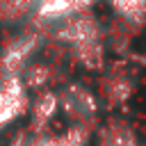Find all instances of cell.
Here are the masks:
<instances>
[{
  "instance_id": "5",
  "label": "cell",
  "mask_w": 146,
  "mask_h": 146,
  "mask_svg": "<svg viewBox=\"0 0 146 146\" xmlns=\"http://www.w3.org/2000/svg\"><path fill=\"white\" fill-rule=\"evenodd\" d=\"M100 146H141V144L137 141V137L130 128L119 125V128H112V130L105 132Z\"/></svg>"
},
{
  "instance_id": "6",
  "label": "cell",
  "mask_w": 146,
  "mask_h": 146,
  "mask_svg": "<svg viewBox=\"0 0 146 146\" xmlns=\"http://www.w3.org/2000/svg\"><path fill=\"white\" fill-rule=\"evenodd\" d=\"M84 141H87L84 130L71 128V130H68L66 135H62V137H48V139L34 141L32 146H84Z\"/></svg>"
},
{
  "instance_id": "1",
  "label": "cell",
  "mask_w": 146,
  "mask_h": 146,
  "mask_svg": "<svg viewBox=\"0 0 146 146\" xmlns=\"http://www.w3.org/2000/svg\"><path fill=\"white\" fill-rule=\"evenodd\" d=\"M59 39L71 43L87 68H100L103 64V46H100V27L91 16L75 14L66 18L59 30Z\"/></svg>"
},
{
  "instance_id": "8",
  "label": "cell",
  "mask_w": 146,
  "mask_h": 146,
  "mask_svg": "<svg viewBox=\"0 0 146 146\" xmlns=\"http://www.w3.org/2000/svg\"><path fill=\"white\" fill-rule=\"evenodd\" d=\"M55 112H57V96H52V94L41 96V100H39L36 107H34V123H36V125L48 123Z\"/></svg>"
},
{
  "instance_id": "3",
  "label": "cell",
  "mask_w": 146,
  "mask_h": 146,
  "mask_svg": "<svg viewBox=\"0 0 146 146\" xmlns=\"http://www.w3.org/2000/svg\"><path fill=\"white\" fill-rule=\"evenodd\" d=\"M66 110L73 114V116H91L96 112V100L94 96L82 89V87H71L68 94H66V100H64Z\"/></svg>"
},
{
  "instance_id": "7",
  "label": "cell",
  "mask_w": 146,
  "mask_h": 146,
  "mask_svg": "<svg viewBox=\"0 0 146 146\" xmlns=\"http://www.w3.org/2000/svg\"><path fill=\"white\" fill-rule=\"evenodd\" d=\"M32 5H39V0H0V18L14 21L16 16L25 14Z\"/></svg>"
},
{
  "instance_id": "4",
  "label": "cell",
  "mask_w": 146,
  "mask_h": 146,
  "mask_svg": "<svg viewBox=\"0 0 146 146\" xmlns=\"http://www.w3.org/2000/svg\"><path fill=\"white\" fill-rule=\"evenodd\" d=\"M110 5L130 23H144L146 18V0H110Z\"/></svg>"
},
{
  "instance_id": "2",
  "label": "cell",
  "mask_w": 146,
  "mask_h": 146,
  "mask_svg": "<svg viewBox=\"0 0 146 146\" xmlns=\"http://www.w3.org/2000/svg\"><path fill=\"white\" fill-rule=\"evenodd\" d=\"M25 105H27V96H25V87L21 84V80L18 78L7 80L0 89V125L23 114Z\"/></svg>"
}]
</instances>
